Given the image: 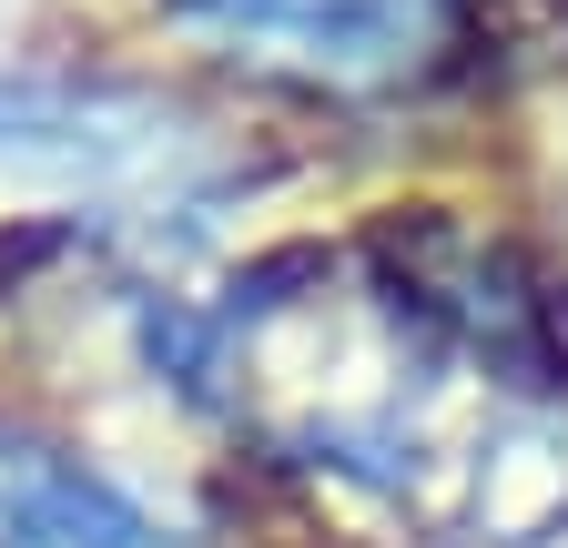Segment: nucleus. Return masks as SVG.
<instances>
[{"instance_id": "nucleus-1", "label": "nucleus", "mask_w": 568, "mask_h": 548, "mask_svg": "<svg viewBox=\"0 0 568 548\" xmlns=\"http://www.w3.org/2000/svg\"><path fill=\"white\" fill-rule=\"evenodd\" d=\"M173 143L183 132H163V102H142L122 82H71V72L0 82V153H21V163L112 173V163H163Z\"/></svg>"}, {"instance_id": "nucleus-2", "label": "nucleus", "mask_w": 568, "mask_h": 548, "mask_svg": "<svg viewBox=\"0 0 568 548\" xmlns=\"http://www.w3.org/2000/svg\"><path fill=\"white\" fill-rule=\"evenodd\" d=\"M203 31L234 41H274L315 61V72H406V61L437 41L447 0H183Z\"/></svg>"}, {"instance_id": "nucleus-3", "label": "nucleus", "mask_w": 568, "mask_h": 548, "mask_svg": "<svg viewBox=\"0 0 568 548\" xmlns=\"http://www.w3.org/2000/svg\"><path fill=\"white\" fill-rule=\"evenodd\" d=\"M0 548H173V538L102 467L41 437H0Z\"/></svg>"}]
</instances>
